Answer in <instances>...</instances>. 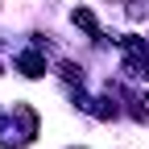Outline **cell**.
<instances>
[{"mask_svg": "<svg viewBox=\"0 0 149 149\" xmlns=\"http://www.w3.org/2000/svg\"><path fill=\"white\" fill-rule=\"evenodd\" d=\"M17 70H21L25 79H42V74H46V58L37 50H25L21 58H17Z\"/></svg>", "mask_w": 149, "mask_h": 149, "instance_id": "cell-2", "label": "cell"}, {"mask_svg": "<svg viewBox=\"0 0 149 149\" xmlns=\"http://www.w3.org/2000/svg\"><path fill=\"white\" fill-rule=\"evenodd\" d=\"M133 116L137 120H149V95H133Z\"/></svg>", "mask_w": 149, "mask_h": 149, "instance_id": "cell-4", "label": "cell"}, {"mask_svg": "<svg viewBox=\"0 0 149 149\" xmlns=\"http://www.w3.org/2000/svg\"><path fill=\"white\" fill-rule=\"evenodd\" d=\"M0 74H4V66H0Z\"/></svg>", "mask_w": 149, "mask_h": 149, "instance_id": "cell-7", "label": "cell"}, {"mask_svg": "<svg viewBox=\"0 0 149 149\" xmlns=\"http://www.w3.org/2000/svg\"><path fill=\"white\" fill-rule=\"evenodd\" d=\"M120 50H124V70L133 79H149V50L141 37H120Z\"/></svg>", "mask_w": 149, "mask_h": 149, "instance_id": "cell-1", "label": "cell"}, {"mask_svg": "<svg viewBox=\"0 0 149 149\" xmlns=\"http://www.w3.org/2000/svg\"><path fill=\"white\" fill-rule=\"evenodd\" d=\"M95 116L100 120H112V116H116V104H112V100H95Z\"/></svg>", "mask_w": 149, "mask_h": 149, "instance_id": "cell-6", "label": "cell"}, {"mask_svg": "<svg viewBox=\"0 0 149 149\" xmlns=\"http://www.w3.org/2000/svg\"><path fill=\"white\" fill-rule=\"evenodd\" d=\"M58 70H62V79H66V83H83V70L74 66V62H62Z\"/></svg>", "mask_w": 149, "mask_h": 149, "instance_id": "cell-5", "label": "cell"}, {"mask_svg": "<svg viewBox=\"0 0 149 149\" xmlns=\"http://www.w3.org/2000/svg\"><path fill=\"white\" fill-rule=\"evenodd\" d=\"M70 21L79 25V29H83V33L91 37V42H100V37H104V33H100V21H95V13H91V8H83V4L70 13Z\"/></svg>", "mask_w": 149, "mask_h": 149, "instance_id": "cell-3", "label": "cell"}]
</instances>
